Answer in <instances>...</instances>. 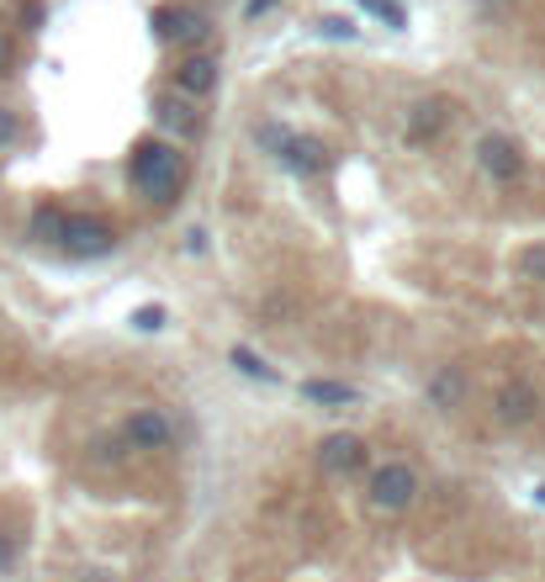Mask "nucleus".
Listing matches in <instances>:
<instances>
[{"mask_svg": "<svg viewBox=\"0 0 545 582\" xmlns=\"http://www.w3.org/2000/svg\"><path fill=\"white\" fill-rule=\"evenodd\" d=\"M132 186L154 202H175L180 186H186V160L169 149V143H138L132 154Z\"/></svg>", "mask_w": 545, "mask_h": 582, "instance_id": "1", "label": "nucleus"}, {"mask_svg": "<svg viewBox=\"0 0 545 582\" xmlns=\"http://www.w3.org/2000/svg\"><path fill=\"white\" fill-rule=\"evenodd\" d=\"M59 244L69 254H80V260H101V254L117 250V233H112V223H101V217H90V212H64Z\"/></svg>", "mask_w": 545, "mask_h": 582, "instance_id": "2", "label": "nucleus"}, {"mask_svg": "<svg viewBox=\"0 0 545 582\" xmlns=\"http://www.w3.org/2000/svg\"><path fill=\"white\" fill-rule=\"evenodd\" d=\"M414 498H419V477L408 466H381L377 477H371V503L386 508V514H403Z\"/></svg>", "mask_w": 545, "mask_h": 582, "instance_id": "3", "label": "nucleus"}, {"mask_svg": "<svg viewBox=\"0 0 545 582\" xmlns=\"http://www.w3.org/2000/svg\"><path fill=\"white\" fill-rule=\"evenodd\" d=\"M318 466H324L329 477L360 471V466H366V440H360V434H329V440L318 445Z\"/></svg>", "mask_w": 545, "mask_h": 582, "instance_id": "4", "label": "nucleus"}, {"mask_svg": "<svg viewBox=\"0 0 545 582\" xmlns=\"http://www.w3.org/2000/svg\"><path fill=\"white\" fill-rule=\"evenodd\" d=\"M169 418L160 414V408H138V414L123 423V440L132 445V451H165L169 445Z\"/></svg>", "mask_w": 545, "mask_h": 582, "instance_id": "5", "label": "nucleus"}, {"mask_svg": "<svg viewBox=\"0 0 545 582\" xmlns=\"http://www.w3.org/2000/svg\"><path fill=\"white\" fill-rule=\"evenodd\" d=\"M276 160L292 169V175H318V169L329 165V149H324L318 138H307V132H287L281 149H276Z\"/></svg>", "mask_w": 545, "mask_h": 582, "instance_id": "6", "label": "nucleus"}, {"mask_svg": "<svg viewBox=\"0 0 545 582\" xmlns=\"http://www.w3.org/2000/svg\"><path fill=\"white\" fill-rule=\"evenodd\" d=\"M477 154H482V169H487L493 180H519V169H524L519 143H514V138H504V132H487Z\"/></svg>", "mask_w": 545, "mask_h": 582, "instance_id": "7", "label": "nucleus"}, {"mask_svg": "<svg viewBox=\"0 0 545 582\" xmlns=\"http://www.w3.org/2000/svg\"><path fill=\"white\" fill-rule=\"evenodd\" d=\"M154 33H160L165 42H180V38L197 42L202 33H207V22H202L197 11H186V5H160V11H154Z\"/></svg>", "mask_w": 545, "mask_h": 582, "instance_id": "8", "label": "nucleus"}, {"mask_svg": "<svg viewBox=\"0 0 545 582\" xmlns=\"http://www.w3.org/2000/svg\"><path fill=\"white\" fill-rule=\"evenodd\" d=\"M212 85H217V59H207V53H197V59H186L180 64V96H212Z\"/></svg>", "mask_w": 545, "mask_h": 582, "instance_id": "9", "label": "nucleus"}, {"mask_svg": "<svg viewBox=\"0 0 545 582\" xmlns=\"http://www.w3.org/2000/svg\"><path fill=\"white\" fill-rule=\"evenodd\" d=\"M530 414H535V387H524V381L504 387V397H498V418H504V423H524Z\"/></svg>", "mask_w": 545, "mask_h": 582, "instance_id": "10", "label": "nucleus"}, {"mask_svg": "<svg viewBox=\"0 0 545 582\" xmlns=\"http://www.w3.org/2000/svg\"><path fill=\"white\" fill-rule=\"evenodd\" d=\"M445 117H451V112H445V101H419V106H414V112H408V138H434V132H440V127H445Z\"/></svg>", "mask_w": 545, "mask_h": 582, "instance_id": "11", "label": "nucleus"}, {"mask_svg": "<svg viewBox=\"0 0 545 582\" xmlns=\"http://www.w3.org/2000/svg\"><path fill=\"white\" fill-rule=\"evenodd\" d=\"M429 397H434V408H456L466 397V376L461 371H434V381H429Z\"/></svg>", "mask_w": 545, "mask_h": 582, "instance_id": "12", "label": "nucleus"}, {"mask_svg": "<svg viewBox=\"0 0 545 582\" xmlns=\"http://www.w3.org/2000/svg\"><path fill=\"white\" fill-rule=\"evenodd\" d=\"M302 397L324 403V408H339V403H355V387H344V381H302Z\"/></svg>", "mask_w": 545, "mask_h": 582, "instance_id": "13", "label": "nucleus"}, {"mask_svg": "<svg viewBox=\"0 0 545 582\" xmlns=\"http://www.w3.org/2000/svg\"><path fill=\"white\" fill-rule=\"evenodd\" d=\"M160 117H165L169 132H197V112H191L180 96H165V101H160Z\"/></svg>", "mask_w": 545, "mask_h": 582, "instance_id": "14", "label": "nucleus"}, {"mask_svg": "<svg viewBox=\"0 0 545 582\" xmlns=\"http://www.w3.org/2000/svg\"><path fill=\"white\" fill-rule=\"evenodd\" d=\"M59 233H64V212H59V207H38V212H33V239H42V244H59Z\"/></svg>", "mask_w": 545, "mask_h": 582, "instance_id": "15", "label": "nucleus"}, {"mask_svg": "<svg viewBox=\"0 0 545 582\" xmlns=\"http://www.w3.org/2000/svg\"><path fill=\"white\" fill-rule=\"evenodd\" d=\"M355 5H360V11H366V16H381V22H386V27H403V22H408V16H403V5H397V0H355Z\"/></svg>", "mask_w": 545, "mask_h": 582, "instance_id": "16", "label": "nucleus"}, {"mask_svg": "<svg viewBox=\"0 0 545 582\" xmlns=\"http://www.w3.org/2000/svg\"><path fill=\"white\" fill-rule=\"evenodd\" d=\"M233 366H239L244 376H254V381H276V371H270V366H265V360H259L254 350H244V344L233 350Z\"/></svg>", "mask_w": 545, "mask_h": 582, "instance_id": "17", "label": "nucleus"}, {"mask_svg": "<svg viewBox=\"0 0 545 582\" xmlns=\"http://www.w3.org/2000/svg\"><path fill=\"white\" fill-rule=\"evenodd\" d=\"M132 329H138V333L165 329V307H138V313H132Z\"/></svg>", "mask_w": 545, "mask_h": 582, "instance_id": "18", "label": "nucleus"}, {"mask_svg": "<svg viewBox=\"0 0 545 582\" xmlns=\"http://www.w3.org/2000/svg\"><path fill=\"white\" fill-rule=\"evenodd\" d=\"M96 456H101V460H123L127 456V440H123V434H101V440H96Z\"/></svg>", "mask_w": 545, "mask_h": 582, "instance_id": "19", "label": "nucleus"}, {"mask_svg": "<svg viewBox=\"0 0 545 582\" xmlns=\"http://www.w3.org/2000/svg\"><path fill=\"white\" fill-rule=\"evenodd\" d=\"M16 132H22L16 112H11V106H0V149H11V143H16Z\"/></svg>", "mask_w": 545, "mask_h": 582, "instance_id": "20", "label": "nucleus"}, {"mask_svg": "<svg viewBox=\"0 0 545 582\" xmlns=\"http://www.w3.org/2000/svg\"><path fill=\"white\" fill-rule=\"evenodd\" d=\"M524 276H535V281H545V244H535V250H524Z\"/></svg>", "mask_w": 545, "mask_h": 582, "instance_id": "21", "label": "nucleus"}, {"mask_svg": "<svg viewBox=\"0 0 545 582\" xmlns=\"http://www.w3.org/2000/svg\"><path fill=\"white\" fill-rule=\"evenodd\" d=\"M318 33H324V38H355V27H350V22H339V16H329V22H318Z\"/></svg>", "mask_w": 545, "mask_h": 582, "instance_id": "22", "label": "nucleus"}, {"mask_svg": "<svg viewBox=\"0 0 545 582\" xmlns=\"http://www.w3.org/2000/svg\"><path fill=\"white\" fill-rule=\"evenodd\" d=\"M42 16H48V11H42V0H22V22H27V27H38Z\"/></svg>", "mask_w": 545, "mask_h": 582, "instance_id": "23", "label": "nucleus"}, {"mask_svg": "<svg viewBox=\"0 0 545 582\" xmlns=\"http://www.w3.org/2000/svg\"><path fill=\"white\" fill-rule=\"evenodd\" d=\"M11 567H16V545L0 541V572H11Z\"/></svg>", "mask_w": 545, "mask_h": 582, "instance_id": "24", "label": "nucleus"}, {"mask_svg": "<svg viewBox=\"0 0 545 582\" xmlns=\"http://www.w3.org/2000/svg\"><path fill=\"white\" fill-rule=\"evenodd\" d=\"M0 75H11V38L0 33Z\"/></svg>", "mask_w": 545, "mask_h": 582, "instance_id": "25", "label": "nucleus"}, {"mask_svg": "<svg viewBox=\"0 0 545 582\" xmlns=\"http://www.w3.org/2000/svg\"><path fill=\"white\" fill-rule=\"evenodd\" d=\"M270 5H276V0H250V16H265Z\"/></svg>", "mask_w": 545, "mask_h": 582, "instance_id": "26", "label": "nucleus"}, {"mask_svg": "<svg viewBox=\"0 0 545 582\" xmlns=\"http://www.w3.org/2000/svg\"><path fill=\"white\" fill-rule=\"evenodd\" d=\"M85 582H106V578H101V572H90V578H85Z\"/></svg>", "mask_w": 545, "mask_h": 582, "instance_id": "27", "label": "nucleus"}, {"mask_svg": "<svg viewBox=\"0 0 545 582\" xmlns=\"http://www.w3.org/2000/svg\"><path fill=\"white\" fill-rule=\"evenodd\" d=\"M541 503H545V488H541Z\"/></svg>", "mask_w": 545, "mask_h": 582, "instance_id": "28", "label": "nucleus"}]
</instances>
